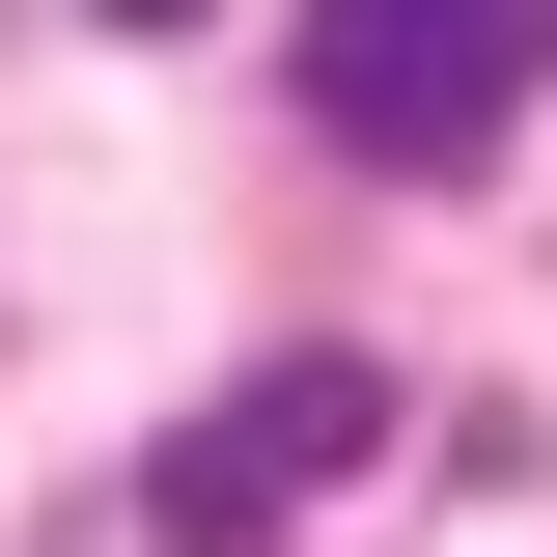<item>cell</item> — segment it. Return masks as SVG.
Returning <instances> with one entry per match:
<instances>
[{"mask_svg":"<svg viewBox=\"0 0 557 557\" xmlns=\"http://www.w3.org/2000/svg\"><path fill=\"white\" fill-rule=\"evenodd\" d=\"M335 474H391V362H362V335H278L223 418H168L139 530H168V557H278V530H307Z\"/></svg>","mask_w":557,"mask_h":557,"instance_id":"7a4b0ae2","label":"cell"},{"mask_svg":"<svg viewBox=\"0 0 557 557\" xmlns=\"http://www.w3.org/2000/svg\"><path fill=\"white\" fill-rule=\"evenodd\" d=\"M278 84H307V139H362V168H474L557 84V0H307Z\"/></svg>","mask_w":557,"mask_h":557,"instance_id":"6da1fadb","label":"cell"},{"mask_svg":"<svg viewBox=\"0 0 557 557\" xmlns=\"http://www.w3.org/2000/svg\"><path fill=\"white\" fill-rule=\"evenodd\" d=\"M84 28H223V0H84Z\"/></svg>","mask_w":557,"mask_h":557,"instance_id":"3957f363","label":"cell"}]
</instances>
